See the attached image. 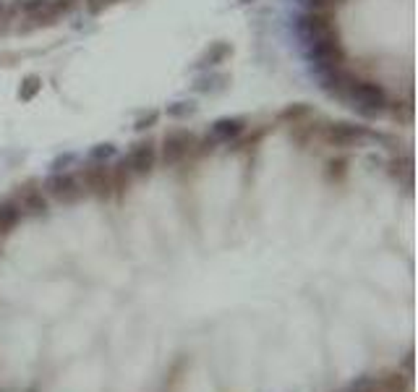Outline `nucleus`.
<instances>
[{"label":"nucleus","instance_id":"obj_21","mask_svg":"<svg viewBox=\"0 0 418 392\" xmlns=\"http://www.w3.org/2000/svg\"><path fill=\"white\" fill-rule=\"evenodd\" d=\"M87 3V8H89L91 13H100V11H104L107 6H113L116 0H84Z\"/></svg>","mask_w":418,"mask_h":392},{"label":"nucleus","instance_id":"obj_14","mask_svg":"<svg viewBox=\"0 0 418 392\" xmlns=\"http://www.w3.org/2000/svg\"><path fill=\"white\" fill-rule=\"evenodd\" d=\"M39 91H42V78L29 74V76H24L21 87H19V100H21V102H32Z\"/></svg>","mask_w":418,"mask_h":392},{"label":"nucleus","instance_id":"obj_4","mask_svg":"<svg viewBox=\"0 0 418 392\" xmlns=\"http://www.w3.org/2000/svg\"><path fill=\"white\" fill-rule=\"evenodd\" d=\"M306 58L316 65V71H327V68H338V65L348 63V50H345V45H342L340 29L322 39L309 42V45H306Z\"/></svg>","mask_w":418,"mask_h":392},{"label":"nucleus","instance_id":"obj_6","mask_svg":"<svg viewBox=\"0 0 418 392\" xmlns=\"http://www.w3.org/2000/svg\"><path fill=\"white\" fill-rule=\"evenodd\" d=\"M332 32H338V24H335V13L329 11H306L300 13L298 19V34L300 39L309 45L314 39H322L327 34H332Z\"/></svg>","mask_w":418,"mask_h":392},{"label":"nucleus","instance_id":"obj_8","mask_svg":"<svg viewBox=\"0 0 418 392\" xmlns=\"http://www.w3.org/2000/svg\"><path fill=\"white\" fill-rule=\"evenodd\" d=\"M13 199L19 202L24 217H42V215H47V194H45V188L39 183L29 181L24 186H19V191L13 194Z\"/></svg>","mask_w":418,"mask_h":392},{"label":"nucleus","instance_id":"obj_9","mask_svg":"<svg viewBox=\"0 0 418 392\" xmlns=\"http://www.w3.org/2000/svg\"><path fill=\"white\" fill-rule=\"evenodd\" d=\"M324 142L329 146H340V149H348V146H355L364 139H368V129L364 126H355V123H329L324 129Z\"/></svg>","mask_w":418,"mask_h":392},{"label":"nucleus","instance_id":"obj_2","mask_svg":"<svg viewBox=\"0 0 418 392\" xmlns=\"http://www.w3.org/2000/svg\"><path fill=\"white\" fill-rule=\"evenodd\" d=\"M160 157L168 168H186L188 160H201V149H199V136L194 131H170L168 136L162 139L160 146Z\"/></svg>","mask_w":418,"mask_h":392},{"label":"nucleus","instance_id":"obj_5","mask_svg":"<svg viewBox=\"0 0 418 392\" xmlns=\"http://www.w3.org/2000/svg\"><path fill=\"white\" fill-rule=\"evenodd\" d=\"M157 160H160V146L155 142H144L136 144L129 155L120 160V165L129 170L131 178H144L157 168Z\"/></svg>","mask_w":418,"mask_h":392},{"label":"nucleus","instance_id":"obj_18","mask_svg":"<svg viewBox=\"0 0 418 392\" xmlns=\"http://www.w3.org/2000/svg\"><path fill=\"white\" fill-rule=\"evenodd\" d=\"M188 113H194V105L191 102H175L168 107V116H173V118H183V116H188Z\"/></svg>","mask_w":418,"mask_h":392},{"label":"nucleus","instance_id":"obj_20","mask_svg":"<svg viewBox=\"0 0 418 392\" xmlns=\"http://www.w3.org/2000/svg\"><path fill=\"white\" fill-rule=\"evenodd\" d=\"M13 16H16L13 3H3V0H0V26L6 24V21H13Z\"/></svg>","mask_w":418,"mask_h":392},{"label":"nucleus","instance_id":"obj_7","mask_svg":"<svg viewBox=\"0 0 418 392\" xmlns=\"http://www.w3.org/2000/svg\"><path fill=\"white\" fill-rule=\"evenodd\" d=\"M42 188H45V194H50L52 199H58V202H63V204H71V202H76V199L84 196V188H81V183H78V175L65 173V170H55L50 178L42 183Z\"/></svg>","mask_w":418,"mask_h":392},{"label":"nucleus","instance_id":"obj_17","mask_svg":"<svg viewBox=\"0 0 418 392\" xmlns=\"http://www.w3.org/2000/svg\"><path fill=\"white\" fill-rule=\"evenodd\" d=\"M327 175L329 178H345L348 175V162L345 160H329L327 162Z\"/></svg>","mask_w":418,"mask_h":392},{"label":"nucleus","instance_id":"obj_1","mask_svg":"<svg viewBox=\"0 0 418 392\" xmlns=\"http://www.w3.org/2000/svg\"><path fill=\"white\" fill-rule=\"evenodd\" d=\"M78 0H16L13 11L21 13L32 26H50L58 19H63L68 13H74Z\"/></svg>","mask_w":418,"mask_h":392},{"label":"nucleus","instance_id":"obj_10","mask_svg":"<svg viewBox=\"0 0 418 392\" xmlns=\"http://www.w3.org/2000/svg\"><path fill=\"white\" fill-rule=\"evenodd\" d=\"M246 129L248 126L243 118H220V120L212 123V129L207 131V136L212 142H217V146H222V144H230V142H235L238 136H243Z\"/></svg>","mask_w":418,"mask_h":392},{"label":"nucleus","instance_id":"obj_15","mask_svg":"<svg viewBox=\"0 0 418 392\" xmlns=\"http://www.w3.org/2000/svg\"><path fill=\"white\" fill-rule=\"evenodd\" d=\"M309 11H329V13H338L348 0H303Z\"/></svg>","mask_w":418,"mask_h":392},{"label":"nucleus","instance_id":"obj_13","mask_svg":"<svg viewBox=\"0 0 418 392\" xmlns=\"http://www.w3.org/2000/svg\"><path fill=\"white\" fill-rule=\"evenodd\" d=\"M379 392H410V379L400 371H390L379 379Z\"/></svg>","mask_w":418,"mask_h":392},{"label":"nucleus","instance_id":"obj_11","mask_svg":"<svg viewBox=\"0 0 418 392\" xmlns=\"http://www.w3.org/2000/svg\"><path fill=\"white\" fill-rule=\"evenodd\" d=\"M21 217H24V212H21V207H19V202L16 199H3L0 202V238H6V235L11 233L13 228L21 222Z\"/></svg>","mask_w":418,"mask_h":392},{"label":"nucleus","instance_id":"obj_22","mask_svg":"<svg viewBox=\"0 0 418 392\" xmlns=\"http://www.w3.org/2000/svg\"><path fill=\"white\" fill-rule=\"evenodd\" d=\"M238 3H254V0H238Z\"/></svg>","mask_w":418,"mask_h":392},{"label":"nucleus","instance_id":"obj_12","mask_svg":"<svg viewBox=\"0 0 418 392\" xmlns=\"http://www.w3.org/2000/svg\"><path fill=\"white\" fill-rule=\"evenodd\" d=\"M230 55H233V45H230V42H212L196 68H217V65L225 63Z\"/></svg>","mask_w":418,"mask_h":392},{"label":"nucleus","instance_id":"obj_16","mask_svg":"<svg viewBox=\"0 0 418 392\" xmlns=\"http://www.w3.org/2000/svg\"><path fill=\"white\" fill-rule=\"evenodd\" d=\"M345 392H379V379L377 377H358V379H353Z\"/></svg>","mask_w":418,"mask_h":392},{"label":"nucleus","instance_id":"obj_3","mask_svg":"<svg viewBox=\"0 0 418 392\" xmlns=\"http://www.w3.org/2000/svg\"><path fill=\"white\" fill-rule=\"evenodd\" d=\"M348 100L358 105V110H361L364 116H384L387 107H390V94H387V89H384L382 84H377V81H371V78L358 76V74L353 78Z\"/></svg>","mask_w":418,"mask_h":392},{"label":"nucleus","instance_id":"obj_19","mask_svg":"<svg viewBox=\"0 0 418 392\" xmlns=\"http://www.w3.org/2000/svg\"><path fill=\"white\" fill-rule=\"evenodd\" d=\"M157 120H160V110H152L149 116H144L136 120V131H146V129H152Z\"/></svg>","mask_w":418,"mask_h":392}]
</instances>
